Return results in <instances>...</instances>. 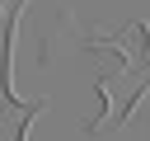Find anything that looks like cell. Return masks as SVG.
<instances>
[{"label": "cell", "instance_id": "obj_1", "mask_svg": "<svg viewBox=\"0 0 150 141\" xmlns=\"http://www.w3.org/2000/svg\"><path fill=\"white\" fill-rule=\"evenodd\" d=\"M150 94V66H136V70H112L98 80V99H103V113L89 122V132H112L131 118V108Z\"/></svg>", "mask_w": 150, "mask_h": 141}]
</instances>
